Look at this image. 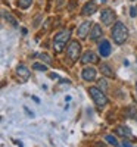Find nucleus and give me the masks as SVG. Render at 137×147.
<instances>
[{"mask_svg": "<svg viewBox=\"0 0 137 147\" xmlns=\"http://www.w3.org/2000/svg\"><path fill=\"white\" fill-rule=\"evenodd\" d=\"M66 52H68V56L71 57V60H78V59H81L80 56H81V44L78 43V41H69V44H68V49H66Z\"/></svg>", "mask_w": 137, "mask_h": 147, "instance_id": "obj_4", "label": "nucleus"}, {"mask_svg": "<svg viewBox=\"0 0 137 147\" xmlns=\"http://www.w3.org/2000/svg\"><path fill=\"white\" fill-rule=\"evenodd\" d=\"M40 57H41V60H46L47 63H52V59L49 57V55H47V53H43V55H40Z\"/></svg>", "mask_w": 137, "mask_h": 147, "instance_id": "obj_20", "label": "nucleus"}, {"mask_svg": "<svg viewBox=\"0 0 137 147\" xmlns=\"http://www.w3.org/2000/svg\"><path fill=\"white\" fill-rule=\"evenodd\" d=\"M136 121H137V116H136Z\"/></svg>", "mask_w": 137, "mask_h": 147, "instance_id": "obj_26", "label": "nucleus"}, {"mask_svg": "<svg viewBox=\"0 0 137 147\" xmlns=\"http://www.w3.org/2000/svg\"><path fill=\"white\" fill-rule=\"evenodd\" d=\"M89 94L92 97V100L96 103L97 107H105L108 105V97L105 94V91L99 87H90L89 88Z\"/></svg>", "mask_w": 137, "mask_h": 147, "instance_id": "obj_3", "label": "nucleus"}, {"mask_svg": "<svg viewBox=\"0 0 137 147\" xmlns=\"http://www.w3.org/2000/svg\"><path fill=\"white\" fill-rule=\"evenodd\" d=\"M99 2H102V3H106V0H99Z\"/></svg>", "mask_w": 137, "mask_h": 147, "instance_id": "obj_24", "label": "nucleus"}, {"mask_svg": "<svg viewBox=\"0 0 137 147\" xmlns=\"http://www.w3.org/2000/svg\"><path fill=\"white\" fill-rule=\"evenodd\" d=\"M100 72L103 74L105 77H108V78H114V75H115L114 71L111 69V66H109L108 63H103V65L100 66Z\"/></svg>", "mask_w": 137, "mask_h": 147, "instance_id": "obj_14", "label": "nucleus"}, {"mask_svg": "<svg viewBox=\"0 0 137 147\" xmlns=\"http://www.w3.org/2000/svg\"><path fill=\"white\" fill-rule=\"evenodd\" d=\"M96 10H97V5H96L94 2H87V3L84 5L83 10H81V15H84V16H90V15L94 13Z\"/></svg>", "mask_w": 137, "mask_h": 147, "instance_id": "obj_9", "label": "nucleus"}, {"mask_svg": "<svg viewBox=\"0 0 137 147\" xmlns=\"http://www.w3.org/2000/svg\"><path fill=\"white\" fill-rule=\"evenodd\" d=\"M103 37V31H102V27L100 25H93L92 31H90V40L92 41H97L99 38Z\"/></svg>", "mask_w": 137, "mask_h": 147, "instance_id": "obj_11", "label": "nucleus"}, {"mask_svg": "<svg viewBox=\"0 0 137 147\" xmlns=\"http://www.w3.org/2000/svg\"><path fill=\"white\" fill-rule=\"evenodd\" d=\"M117 19V15L112 9H103L100 12V21L103 22V25H112Z\"/></svg>", "mask_w": 137, "mask_h": 147, "instance_id": "obj_5", "label": "nucleus"}, {"mask_svg": "<svg viewBox=\"0 0 137 147\" xmlns=\"http://www.w3.org/2000/svg\"><path fill=\"white\" fill-rule=\"evenodd\" d=\"M16 74L19 75V78H22L24 81L28 80V78H30V75H31L30 69H28L25 65H18V66H16Z\"/></svg>", "mask_w": 137, "mask_h": 147, "instance_id": "obj_12", "label": "nucleus"}, {"mask_svg": "<svg viewBox=\"0 0 137 147\" xmlns=\"http://www.w3.org/2000/svg\"><path fill=\"white\" fill-rule=\"evenodd\" d=\"M15 143H16V144H18V146H19V147H24V146H22V143H21V141H18V140H16V141H15Z\"/></svg>", "mask_w": 137, "mask_h": 147, "instance_id": "obj_22", "label": "nucleus"}, {"mask_svg": "<svg viewBox=\"0 0 137 147\" xmlns=\"http://www.w3.org/2000/svg\"><path fill=\"white\" fill-rule=\"evenodd\" d=\"M81 63L84 65H89V63H96L97 62V56L93 53V52H85L83 56H81Z\"/></svg>", "mask_w": 137, "mask_h": 147, "instance_id": "obj_10", "label": "nucleus"}, {"mask_svg": "<svg viewBox=\"0 0 137 147\" xmlns=\"http://www.w3.org/2000/svg\"><path fill=\"white\" fill-rule=\"evenodd\" d=\"M97 87H99V88H102L103 91H106V90H108V82H106V80L102 78L100 81L97 82Z\"/></svg>", "mask_w": 137, "mask_h": 147, "instance_id": "obj_18", "label": "nucleus"}, {"mask_svg": "<svg viewBox=\"0 0 137 147\" xmlns=\"http://www.w3.org/2000/svg\"><path fill=\"white\" fill-rule=\"evenodd\" d=\"M33 68H34L35 71H43V72H44V71H47V68H46V65H44V63H34V65H33Z\"/></svg>", "mask_w": 137, "mask_h": 147, "instance_id": "obj_19", "label": "nucleus"}, {"mask_svg": "<svg viewBox=\"0 0 137 147\" xmlns=\"http://www.w3.org/2000/svg\"><path fill=\"white\" fill-rule=\"evenodd\" d=\"M117 134L121 137H131V129L125 125H119L117 127Z\"/></svg>", "mask_w": 137, "mask_h": 147, "instance_id": "obj_13", "label": "nucleus"}, {"mask_svg": "<svg viewBox=\"0 0 137 147\" xmlns=\"http://www.w3.org/2000/svg\"><path fill=\"white\" fill-rule=\"evenodd\" d=\"M111 52H112V46L108 40H102L99 43V55L102 57H109Z\"/></svg>", "mask_w": 137, "mask_h": 147, "instance_id": "obj_8", "label": "nucleus"}, {"mask_svg": "<svg viewBox=\"0 0 137 147\" xmlns=\"http://www.w3.org/2000/svg\"><path fill=\"white\" fill-rule=\"evenodd\" d=\"M122 147H130V146H128L127 143H124V146H122Z\"/></svg>", "mask_w": 137, "mask_h": 147, "instance_id": "obj_23", "label": "nucleus"}, {"mask_svg": "<svg viewBox=\"0 0 137 147\" xmlns=\"http://www.w3.org/2000/svg\"><path fill=\"white\" fill-rule=\"evenodd\" d=\"M3 18H5V19H7V21H9V22H10L14 27H16V25H18V24L15 22V18H12L9 13H6V10H3Z\"/></svg>", "mask_w": 137, "mask_h": 147, "instance_id": "obj_17", "label": "nucleus"}, {"mask_svg": "<svg viewBox=\"0 0 137 147\" xmlns=\"http://www.w3.org/2000/svg\"><path fill=\"white\" fill-rule=\"evenodd\" d=\"M105 141L111 146H114V147H118V140L115 136H112V134H108V136L105 137Z\"/></svg>", "mask_w": 137, "mask_h": 147, "instance_id": "obj_15", "label": "nucleus"}, {"mask_svg": "<svg viewBox=\"0 0 137 147\" xmlns=\"http://www.w3.org/2000/svg\"><path fill=\"white\" fill-rule=\"evenodd\" d=\"M136 93H137V84H136Z\"/></svg>", "mask_w": 137, "mask_h": 147, "instance_id": "obj_25", "label": "nucleus"}, {"mask_svg": "<svg viewBox=\"0 0 137 147\" xmlns=\"http://www.w3.org/2000/svg\"><path fill=\"white\" fill-rule=\"evenodd\" d=\"M71 38V31L69 30H62L59 31L55 37H53V50L56 53H60L62 50L65 49L66 43Z\"/></svg>", "mask_w": 137, "mask_h": 147, "instance_id": "obj_2", "label": "nucleus"}, {"mask_svg": "<svg viewBox=\"0 0 137 147\" xmlns=\"http://www.w3.org/2000/svg\"><path fill=\"white\" fill-rule=\"evenodd\" d=\"M33 3V0H18V7L21 9H28Z\"/></svg>", "mask_w": 137, "mask_h": 147, "instance_id": "obj_16", "label": "nucleus"}, {"mask_svg": "<svg viewBox=\"0 0 137 147\" xmlns=\"http://www.w3.org/2000/svg\"><path fill=\"white\" fill-rule=\"evenodd\" d=\"M130 16H131V18H136V16H137V6H133V7H131Z\"/></svg>", "mask_w": 137, "mask_h": 147, "instance_id": "obj_21", "label": "nucleus"}, {"mask_svg": "<svg viewBox=\"0 0 137 147\" xmlns=\"http://www.w3.org/2000/svg\"><path fill=\"white\" fill-rule=\"evenodd\" d=\"M111 37H112V40L115 41V44H118V46L124 44L127 41V38H128L127 27L124 25L122 22H115L114 27H112V30H111Z\"/></svg>", "mask_w": 137, "mask_h": 147, "instance_id": "obj_1", "label": "nucleus"}, {"mask_svg": "<svg viewBox=\"0 0 137 147\" xmlns=\"http://www.w3.org/2000/svg\"><path fill=\"white\" fill-rule=\"evenodd\" d=\"M96 75H97V71L93 66H85L81 72V78L87 82H93L96 80Z\"/></svg>", "mask_w": 137, "mask_h": 147, "instance_id": "obj_7", "label": "nucleus"}, {"mask_svg": "<svg viewBox=\"0 0 137 147\" xmlns=\"http://www.w3.org/2000/svg\"><path fill=\"white\" fill-rule=\"evenodd\" d=\"M92 28H93L92 21H84L77 28V35L80 37V38H87V35H89V32L92 31Z\"/></svg>", "mask_w": 137, "mask_h": 147, "instance_id": "obj_6", "label": "nucleus"}]
</instances>
